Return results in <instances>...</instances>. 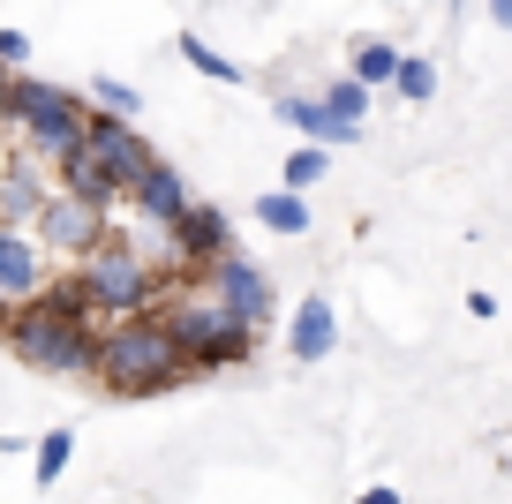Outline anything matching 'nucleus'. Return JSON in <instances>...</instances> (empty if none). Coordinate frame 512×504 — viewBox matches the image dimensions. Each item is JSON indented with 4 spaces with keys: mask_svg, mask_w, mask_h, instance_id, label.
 <instances>
[{
    "mask_svg": "<svg viewBox=\"0 0 512 504\" xmlns=\"http://www.w3.org/2000/svg\"><path fill=\"white\" fill-rule=\"evenodd\" d=\"M46 196H53V189L31 174V166H23V174H8V181H0V226H38Z\"/></svg>",
    "mask_w": 512,
    "mask_h": 504,
    "instance_id": "obj_16",
    "label": "nucleus"
},
{
    "mask_svg": "<svg viewBox=\"0 0 512 504\" xmlns=\"http://www.w3.org/2000/svg\"><path fill=\"white\" fill-rule=\"evenodd\" d=\"M332 347H339V309L324 294H309V301H294V324H287V354L294 362H332Z\"/></svg>",
    "mask_w": 512,
    "mask_h": 504,
    "instance_id": "obj_12",
    "label": "nucleus"
},
{
    "mask_svg": "<svg viewBox=\"0 0 512 504\" xmlns=\"http://www.w3.org/2000/svg\"><path fill=\"white\" fill-rule=\"evenodd\" d=\"M354 504H407V497H400V489H362Z\"/></svg>",
    "mask_w": 512,
    "mask_h": 504,
    "instance_id": "obj_25",
    "label": "nucleus"
},
{
    "mask_svg": "<svg viewBox=\"0 0 512 504\" xmlns=\"http://www.w3.org/2000/svg\"><path fill=\"white\" fill-rule=\"evenodd\" d=\"M91 106L128 113V121H136V113H144V91H136V83H113V76H91Z\"/></svg>",
    "mask_w": 512,
    "mask_h": 504,
    "instance_id": "obj_23",
    "label": "nucleus"
},
{
    "mask_svg": "<svg viewBox=\"0 0 512 504\" xmlns=\"http://www.w3.org/2000/svg\"><path fill=\"white\" fill-rule=\"evenodd\" d=\"M256 226H264V234H279V241H302V234H309L302 189H264V196H256Z\"/></svg>",
    "mask_w": 512,
    "mask_h": 504,
    "instance_id": "obj_15",
    "label": "nucleus"
},
{
    "mask_svg": "<svg viewBox=\"0 0 512 504\" xmlns=\"http://www.w3.org/2000/svg\"><path fill=\"white\" fill-rule=\"evenodd\" d=\"M400 61H407V53L392 46V38H354V76H362L369 91H384V83L400 76Z\"/></svg>",
    "mask_w": 512,
    "mask_h": 504,
    "instance_id": "obj_17",
    "label": "nucleus"
},
{
    "mask_svg": "<svg viewBox=\"0 0 512 504\" xmlns=\"http://www.w3.org/2000/svg\"><path fill=\"white\" fill-rule=\"evenodd\" d=\"M159 316L174 324V339L189 347V362L204 369V377H211V369H241L256 354V324H249V316H234L211 286H181V294H166Z\"/></svg>",
    "mask_w": 512,
    "mask_h": 504,
    "instance_id": "obj_2",
    "label": "nucleus"
},
{
    "mask_svg": "<svg viewBox=\"0 0 512 504\" xmlns=\"http://www.w3.org/2000/svg\"><path fill=\"white\" fill-rule=\"evenodd\" d=\"M0 61L23 68V61H31V38H23V31H0Z\"/></svg>",
    "mask_w": 512,
    "mask_h": 504,
    "instance_id": "obj_24",
    "label": "nucleus"
},
{
    "mask_svg": "<svg viewBox=\"0 0 512 504\" xmlns=\"http://www.w3.org/2000/svg\"><path fill=\"white\" fill-rule=\"evenodd\" d=\"M490 23H497V31H512V0H490Z\"/></svg>",
    "mask_w": 512,
    "mask_h": 504,
    "instance_id": "obj_26",
    "label": "nucleus"
},
{
    "mask_svg": "<svg viewBox=\"0 0 512 504\" xmlns=\"http://www.w3.org/2000/svg\"><path fill=\"white\" fill-rule=\"evenodd\" d=\"M452 8H467V0H452Z\"/></svg>",
    "mask_w": 512,
    "mask_h": 504,
    "instance_id": "obj_28",
    "label": "nucleus"
},
{
    "mask_svg": "<svg viewBox=\"0 0 512 504\" xmlns=\"http://www.w3.org/2000/svg\"><path fill=\"white\" fill-rule=\"evenodd\" d=\"M324 98H332L339 121L362 128V113H369V83H362V76H332V83H324Z\"/></svg>",
    "mask_w": 512,
    "mask_h": 504,
    "instance_id": "obj_22",
    "label": "nucleus"
},
{
    "mask_svg": "<svg viewBox=\"0 0 512 504\" xmlns=\"http://www.w3.org/2000/svg\"><path fill=\"white\" fill-rule=\"evenodd\" d=\"M38 286H46V241L31 226H0V294L31 301Z\"/></svg>",
    "mask_w": 512,
    "mask_h": 504,
    "instance_id": "obj_11",
    "label": "nucleus"
},
{
    "mask_svg": "<svg viewBox=\"0 0 512 504\" xmlns=\"http://www.w3.org/2000/svg\"><path fill=\"white\" fill-rule=\"evenodd\" d=\"M98 331L106 324H68V316H46L38 301H23L16 324H8V347H16V362L38 369V377H91L98 369Z\"/></svg>",
    "mask_w": 512,
    "mask_h": 504,
    "instance_id": "obj_5",
    "label": "nucleus"
},
{
    "mask_svg": "<svg viewBox=\"0 0 512 504\" xmlns=\"http://www.w3.org/2000/svg\"><path fill=\"white\" fill-rule=\"evenodd\" d=\"M68 459H76V429H46L38 437V452H31V467H38V489H53L68 474Z\"/></svg>",
    "mask_w": 512,
    "mask_h": 504,
    "instance_id": "obj_19",
    "label": "nucleus"
},
{
    "mask_svg": "<svg viewBox=\"0 0 512 504\" xmlns=\"http://www.w3.org/2000/svg\"><path fill=\"white\" fill-rule=\"evenodd\" d=\"M272 106H279V121H287L302 143H332V151H339V143H362V128H354V121H339L324 91H317V98H309V91H279Z\"/></svg>",
    "mask_w": 512,
    "mask_h": 504,
    "instance_id": "obj_10",
    "label": "nucleus"
},
{
    "mask_svg": "<svg viewBox=\"0 0 512 504\" xmlns=\"http://www.w3.org/2000/svg\"><path fill=\"white\" fill-rule=\"evenodd\" d=\"M91 151L121 174V189H136V181L159 166V151L144 143V128L128 121V113H106V106H91Z\"/></svg>",
    "mask_w": 512,
    "mask_h": 504,
    "instance_id": "obj_8",
    "label": "nucleus"
},
{
    "mask_svg": "<svg viewBox=\"0 0 512 504\" xmlns=\"http://www.w3.org/2000/svg\"><path fill=\"white\" fill-rule=\"evenodd\" d=\"M61 189H76L83 204H98V211H113V204H128V189H121V174H113L106 158L91 151V136L76 143V151L61 158Z\"/></svg>",
    "mask_w": 512,
    "mask_h": 504,
    "instance_id": "obj_13",
    "label": "nucleus"
},
{
    "mask_svg": "<svg viewBox=\"0 0 512 504\" xmlns=\"http://www.w3.org/2000/svg\"><path fill=\"white\" fill-rule=\"evenodd\" d=\"M174 46H181V61H189V68H196V76H204V83H249V68H234V61H226L219 46H204V38H196V31H181Z\"/></svg>",
    "mask_w": 512,
    "mask_h": 504,
    "instance_id": "obj_18",
    "label": "nucleus"
},
{
    "mask_svg": "<svg viewBox=\"0 0 512 504\" xmlns=\"http://www.w3.org/2000/svg\"><path fill=\"white\" fill-rule=\"evenodd\" d=\"M332 174V143H294L287 151V189H317Z\"/></svg>",
    "mask_w": 512,
    "mask_h": 504,
    "instance_id": "obj_20",
    "label": "nucleus"
},
{
    "mask_svg": "<svg viewBox=\"0 0 512 504\" xmlns=\"http://www.w3.org/2000/svg\"><path fill=\"white\" fill-rule=\"evenodd\" d=\"M8 324H16V301H8V294H0V331H8Z\"/></svg>",
    "mask_w": 512,
    "mask_h": 504,
    "instance_id": "obj_27",
    "label": "nucleus"
},
{
    "mask_svg": "<svg viewBox=\"0 0 512 504\" xmlns=\"http://www.w3.org/2000/svg\"><path fill=\"white\" fill-rule=\"evenodd\" d=\"M204 286H211V294H219L234 316H249L256 331L272 324V309H279V294H272V271L256 264V256H241V249H226L219 264L204 271Z\"/></svg>",
    "mask_w": 512,
    "mask_h": 504,
    "instance_id": "obj_7",
    "label": "nucleus"
},
{
    "mask_svg": "<svg viewBox=\"0 0 512 504\" xmlns=\"http://www.w3.org/2000/svg\"><path fill=\"white\" fill-rule=\"evenodd\" d=\"M0 121H16L23 143H31L38 158H53V166H61V158L91 136V106H83L76 91H61V83L23 76V68L0 83Z\"/></svg>",
    "mask_w": 512,
    "mask_h": 504,
    "instance_id": "obj_3",
    "label": "nucleus"
},
{
    "mask_svg": "<svg viewBox=\"0 0 512 504\" xmlns=\"http://www.w3.org/2000/svg\"><path fill=\"white\" fill-rule=\"evenodd\" d=\"M174 249H181V271H211L226 249H234V219H226L219 204H204V196H196V204L174 219Z\"/></svg>",
    "mask_w": 512,
    "mask_h": 504,
    "instance_id": "obj_9",
    "label": "nucleus"
},
{
    "mask_svg": "<svg viewBox=\"0 0 512 504\" xmlns=\"http://www.w3.org/2000/svg\"><path fill=\"white\" fill-rule=\"evenodd\" d=\"M128 204H136V219H159V226H174L181 211L196 204V189H189V181H181L174 166L159 158V166H151V174L136 181V189H128Z\"/></svg>",
    "mask_w": 512,
    "mask_h": 504,
    "instance_id": "obj_14",
    "label": "nucleus"
},
{
    "mask_svg": "<svg viewBox=\"0 0 512 504\" xmlns=\"http://www.w3.org/2000/svg\"><path fill=\"white\" fill-rule=\"evenodd\" d=\"M31 234L46 241L53 256H76V264H83V256H91L98 241H106V211H98V204H83L76 189H53V196H46V211H38V226H31Z\"/></svg>",
    "mask_w": 512,
    "mask_h": 504,
    "instance_id": "obj_6",
    "label": "nucleus"
},
{
    "mask_svg": "<svg viewBox=\"0 0 512 504\" xmlns=\"http://www.w3.org/2000/svg\"><path fill=\"white\" fill-rule=\"evenodd\" d=\"M76 279H83V294H91V309L106 316V324L113 316H144V309L166 301V271L151 264L144 249H121V241H98L76 264Z\"/></svg>",
    "mask_w": 512,
    "mask_h": 504,
    "instance_id": "obj_4",
    "label": "nucleus"
},
{
    "mask_svg": "<svg viewBox=\"0 0 512 504\" xmlns=\"http://www.w3.org/2000/svg\"><path fill=\"white\" fill-rule=\"evenodd\" d=\"M392 91H400L407 106H430V98H437V61L407 53V61H400V76H392Z\"/></svg>",
    "mask_w": 512,
    "mask_h": 504,
    "instance_id": "obj_21",
    "label": "nucleus"
},
{
    "mask_svg": "<svg viewBox=\"0 0 512 504\" xmlns=\"http://www.w3.org/2000/svg\"><path fill=\"white\" fill-rule=\"evenodd\" d=\"M91 377L106 384V392H121V399H159V392H174V384L204 377V369L189 362L174 324H166L159 309H144V316H113V324L98 331V369Z\"/></svg>",
    "mask_w": 512,
    "mask_h": 504,
    "instance_id": "obj_1",
    "label": "nucleus"
}]
</instances>
